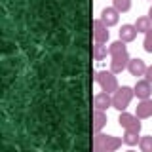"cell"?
<instances>
[{"label": "cell", "instance_id": "cell-17", "mask_svg": "<svg viewBox=\"0 0 152 152\" xmlns=\"http://www.w3.org/2000/svg\"><path fill=\"white\" fill-rule=\"evenodd\" d=\"M126 51H127V46H126V42H122V40H116V42H112V44L108 46V53H110V57L126 53Z\"/></svg>", "mask_w": 152, "mask_h": 152}, {"label": "cell", "instance_id": "cell-22", "mask_svg": "<svg viewBox=\"0 0 152 152\" xmlns=\"http://www.w3.org/2000/svg\"><path fill=\"white\" fill-rule=\"evenodd\" d=\"M148 17H150V21H152V6H150V10H148Z\"/></svg>", "mask_w": 152, "mask_h": 152}, {"label": "cell", "instance_id": "cell-8", "mask_svg": "<svg viewBox=\"0 0 152 152\" xmlns=\"http://www.w3.org/2000/svg\"><path fill=\"white\" fill-rule=\"evenodd\" d=\"M133 91H135V95L141 99V101L150 99V95H152V84L146 78L145 80H137V84L133 86Z\"/></svg>", "mask_w": 152, "mask_h": 152}, {"label": "cell", "instance_id": "cell-7", "mask_svg": "<svg viewBox=\"0 0 152 152\" xmlns=\"http://www.w3.org/2000/svg\"><path fill=\"white\" fill-rule=\"evenodd\" d=\"M129 53H120V55H112V61H110V70L114 74H120L122 70L127 69V65H129Z\"/></svg>", "mask_w": 152, "mask_h": 152}, {"label": "cell", "instance_id": "cell-14", "mask_svg": "<svg viewBox=\"0 0 152 152\" xmlns=\"http://www.w3.org/2000/svg\"><path fill=\"white\" fill-rule=\"evenodd\" d=\"M122 141H124V145H127V146H135V145H139L141 135H139V131L124 129V137H122Z\"/></svg>", "mask_w": 152, "mask_h": 152}, {"label": "cell", "instance_id": "cell-20", "mask_svg": "<svg viewBox=\"0 0 152 152\" xmlns=\"http://www.w3.org/2000/svg\"><path fill=\"white\" fill-rule=\"evenodd\" d=\"M142 48H145V51L152 53V28L145 34V42H142Z\"/></svg>", "mask_w": 152, "mask_h": 152}, {"label": "cell", "instance_id": "cell-6", "mask_svg": "<svg viewBox=\"0 0 152 152\" xmlns=\"http://www.w3.org/2000/svg\"><path fill=\"white\" fill-rule=\"evenodd\" d=\"M110 107H112V95H110V93L101 91V93H97V95L93 97V110H103V112H107Z\"/></svg>", "mask_w": 152, "mask_h": 152}, {"label": "cell", "instance_id": "cell-15", "mask_svg": "<svg viewBox=\"0 0 152 152\" xmlns=\"http://www.w3.org/2000/svg\"><path fill=\"white\" fill-rule=\"evenodd\" d=\"M135 28L139 32H148L150 28H152V21H150V17L148 15H141V17H137V21H135Z\"/></svg>", "mask_w": 152, "mask_h": 152}, {"label": "cell", "instance_id": "cell-5", "mask_svg": "<svg viewBox=\"0 0 152 152\" xmlns=\"http://www.w3.org/2000/svg\"><path fill=\"white\" fill-rule=\"evenodd\" d=\"M91 28H93V40L97 44H107L108 38H110V32H108V27L104 25L101 19H93Z\"/></svg>", "mask_w": 152, "mask_h": 152}, {"label": "cell", "instance_id": "cell-16", "mask_svg": "<svg viewBox=\"0 0 152 152\" xmlns=\"http://www.w3.org/2000/svg\"><path fill=\"white\" fill-rule=\"evenodd\" d=\"M91 53H93V59H95V61H103L107 55H110V53H108V48L104 46V44H97V42H95Z\"/></svg>", "mask_w": 152, "mask_h": 152}, {"label": "cell", "instance_id": "cell-13", "mask_svg": "<svg viewBox=\"0 0 152 152\" xmlns=\"http://www.w3.org/2000/svg\"><path fill=\"white\" fill-rule=\"evenodd\" d=\"M137 28H135V25H122V28L118 31V34H120V40L122 42H133L137 38Z\"/></svg>", "mask_w": 152, "mask_h": 152}, {"label": "cell", "instance_id": "cell-4", "mask_svg": "<svg viewBox=\"0 0 152 152\" xmlns=\"http://www.w3.org/2000/svg\"><path fill=\"white\" fill-rule=\"evenodd\" d=\"M118 124L124 127V129H131V131H139L141 133V118H137V114H129V112H120L118 116Z\"/></svg>", "mask_w": 152, "mask_h": 152}, {"label": "cell", "instance_id": "cell-18", "mask_svg": "<svg viewBox=\"0 0 152 152\" xmlns=\"http://www.w3.org/2000/svg\"><path fill=\"white\" fill-rule=\"evenodd\" d=\"M139 148L141 152H152V135H145L139 141Z\"/></svg>", "mask_w": 152, "mask_h": 152}, {"label": "cell", "instance_id": "cell-10", "mask_svg": "<svg viewBox=\"0 0 152 152\" xmlns=\"http://www.w3.org/2000/svg\"><path fill=\"white\" fill-rule=\"evenodd\" d=\"M146 63L139 57H135V59H129V65H127V70H129L131 76H145L146 74Z\"/></svg>", "mask_w": 152, "mask_h": 152}, {"label": "cell", "instance_id": "cell-9", "mask_svg": "<svg viewBox=\"0 0 152 152\" xmlns=\"http://www.w3.org/2000/svg\"><path fill=\"white\" fill-rule=\"evenodd\" d=\"M101 21L104 23L107 27H114V25H118V19H120V12H118L116 8H104L103 12H101Z\"/></svg>", "mask_w": 152, "mask_h": 152}, {"label": "cell", "instance_id": "cell-23", "mask_svg": "<svg viewBox=\"0 0 152 152\" xmlns=\"http://www.w3.org/2000/svg\"><path fill=\"white\" fill-rule=\"evenodd\" d=\"M126 152H137V150H133V148H129V150H126Z\"/></svg>", "mask_w": 152, "mask_h": 152}, {"label": "cell", "instance_id": "cell-11", "mask_svg": "<svg viewBox=\"0 0 152 152\" xmlns=\"http://www.w3.org/2000/svg\"><path fill=\"white\" fill-rule=\"evenodd\" d=\"M91 120H93V131L101 133L103 127L107 126V122H108V116H107V112H103V110H93Z\"/></svg>", "mask_w": 152, "mask_h": 152}, {"label": "cell", "instance_id": "cell-12", "mask_svg": "<svg viewBox=\"0 0 152 152\" xmlns=\"http://www.w3.org/2000/svg\"><path fill=\"white\" fill-rule=\"evenodd\" d=\"M137 118H141V120H145V118H152V99H145V101H141L137 104Z\"/></svg>", "mask_w": 152, "mask_h": 152}, {"label": "cell", "instance_id": "cell-21", "mask_svg": "<svg viewBox=\"0 0 152 152\" xmlns=\"http://www.w3.org/2000/svg\"><path fill=\"white\" fill-rule=\"evenodd\" d=\"M145 78L148 80V82L152 84V66H148V69H146V74H145Z\"/></svg>", "mask_w": 152, "mask_h": 152}, {"label": "cell", "instance_id": "cell-3", "mask_svg": "<svg viewBox=\"0 0 152 152\" xmlns=\"http://www.w3.org/2000/svg\"><path fill=\"white\" fill-rule=\"evenodd\" d=\"M95 82L99 84V88L107 93H114L120 86H118V80H116V74L112 70H99L95 72Z\"/></svg>", "mask_w": 152, "mask_h": 152}, {"label": "cell", "instance_id": "cell-1", "mask_svg": "<svg viewBox=\"0 0 152 152\" xmlns=\"http://www.w3.org/2000/svg\"><path fill=\"white\" fill-rule=\"evenodd\" d=\"M122 139L114 135H104V133H95L91 148L93 152H116L122 146Z\"/></svg>", "mask_w": 152, "mask_h": 152}, {"label": "cell", "instance_id": "cell-2", "mask_svg": "<svg viewBox=\"0 0 152 152\" xmlns=\"http://www.w3.org/2000/svg\"><path fill=\"white\" fill-rule=\"evenodd\" d=\"M133 97H135L133 88H129V86H122V88H118L116 91L112 93V107L116 108V110H120V112H126V108L129 107Z\"/></svg>", "mask_w": 152, "mask_h": 152}, {"label": "cell", "instance_id": "cell-19", "mask_svg": "<svg viewBox=\"0 0 152 152\" xmlns=\"http://www.w3.org/2000/svg\"><path fill=\"white\" fill-rule=\"evenodd\" d=\"M112 2H114V8L120 13H126L131 10V0H112Z\"/></svg>", "mask_w": 152, "mask_h": 152}]
</instances>
